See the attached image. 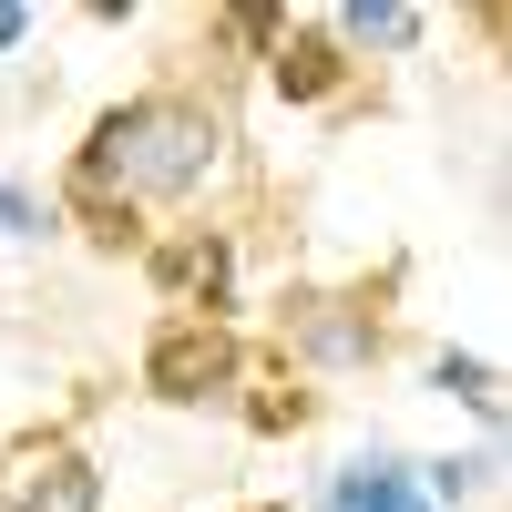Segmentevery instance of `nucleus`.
Returning a JSON list of instances; mask_svg holds the SVG:
<instances>
[{
    "mask_svg": "<svg viewBox=\"0 0 512 512\" xmlns=\"http://www.w3.org/2000/svg\"><path fill=\"white\" fill-rule=\"evenodd\" d=\"M205 164H216V123H205L195 103H123L103 113L93 154H82V185H134V195H185L205 185Z\"/></svg>",
    "mask_w": 512,
    "mask_h": 512,
    "instance_id": "f257e3e1",
    "label": "nucleus"
},
{
    "mask_svg": "<svg viewBox=\"0 0 512 512\" xmlns=\"http://www.w3.org/2000/svg\"><path fill=\"white\" fill-rule=\"evenodd\" d=\"M328 512H431L400 472H338V492H328Z\"/></svg>",
    "mask_w": 512,
    "mask_h": 512,
    "instance_id": "20e7f679",
    "label": "nucleus"
},
{
    "mask_svg": "<svg viewBox=\"0 0 512 512\" xmlns=\"http://www.w3.org/2000/svg\"><path fill=\"white\" fill-rule=\"evenodd\" d=\"M256 512H277V502H256Z\"/></svg>",
    "mask_w": 512,
    "mask_h": 512,
    "instance_id": "ddd939ff",
    "label": "nucleus"
},
{
    "mask_svg": "<svg viewBox=\"0 0 512 512\" xmlns=\"http://www.w3.org/2000/svg\"><path fill=\"white\" fill-rule=\"evenodd\" d=\"M93 502H103V482H93V461H82V451H52V461L21 482V512H93Z\"/></svg>",
    "mask_w": 512,
    "mask_h": 512,
    "instance_id": "7ed1b4c3",
    "label": "nucleus"
},
{
    "mask_svg": "<svg viewBox=\"0 0 512 512\" xmlns=\"http://www.w3.org/2000/svg\"><path fill=\"white\" fill-rule=\"evenodd\" d=\"M297 420H308V400H297V390H267V400H256V431H297Z\"/></svg>",
    "mask_w": 512,
    "mask_h": 512,
    "instance_id": "9d476101",
    "label": "nucleus"
},
{
    "mask_svg": "<svg viewBox=\"0 0 512 512\" xmlns=\"http://www.w3.org/2000/svg\"><path fill=\"white\" fill-rule=\"evenodd\" d=\"M297 328H308V349H328V359H359V349H369V318H328V308H308Z\"/></svg>",
    "mask_w": 512,
    "mask_h": 512,
    "instance_id": "0eeeda50",
    "label": "nucleus"
},
{
    "mask_svg": "<svg viewBox=\"0 0 512 512\" xmlns=\"http://www.w3.org/2000/svg\"><path fill=\"white\" fill-rule=\"evenodd\" d=\"M338 31H349V41H379V52H400V41L420 31V11H410V0H349V11H338Z\"/></svg>",
    "mask_w": 512,
    "mask_h": 512,
    "instance_id": "423d86ee",
    "label": "nucleus"
},
{
    "mask_svg": "<svg viewBox=\"0 0 512 512\" xmlns=\"http://www.w3.org/2000/svg\"><path fill=\"white\" fill-rule=\"evenodd\" d=\"M328 82H338V41H287L277 52V93L287 103H318Z\"/></svg>",
    "mask_w": 512,
    "mask_h": 512,
    "instance_id": "39448f33",
    "label": "nucleus"
},
{
    "mask_svg": "<svg viewBox=\"0 0 512 512\" xmlns=\"http://www.w3.org/2000/svg\"><path fill=\"white\" fill-rule=\"evenodd\" d=\"M21 21H31V11H11V0H0V52H11V41H21Z\"/></svg>",
    "mask_w": 512,
    "mask_h": 512,
    "instance_id": "f8f14e48",
    "label": "nucleus"
},
{
    "mask_svg": "<svg viewBox=\"0 0 512 512\" xmlns=\"http://www.w3.org/2000/svg\"><path fill=\"white\" fill-rule=\"evenodd\" d=\"M164 277H185V287H205V297H216V287H226V246L205 236V246H185V256H164Z\"/></svg>",
    "mask_w": 512,
    "mask_h": 512,
    "instance_id": "6e6552de",
    "label": "nucleus"
},
{
    "mask_svg": "<svg viewBox=\"0 0 512 512\" xmlns=\"http://www.w3.org/2000/svg\"><path fill=\"white\" fill-rule=\"evenodd\" d=\"M0 236H41V205L31 195H0Z\"/></svg>",
    "mask_w": 512,
    "mask_h": 512,
    "instance_id": "9b49d317",
    "label": "nucleus"
},
{
    "mask_svg": "<svg viewBox=\"0 0 512 512\" xmlns=\"http://www.w3.org/2000/svg\"><path fill=\"white\" fill-rule=\"evenodd\" d=\"M441 390H461L472 410H502V379H492L482 359H441Z\"/></svg>",
    "mask_w": 512,
    "mask_h": 512,
    "instance_id": "1a4fd4ad",
    "label": "nucleus"
},
{
    "mask_svg": "<svg viewBox=\"0 0 512 512\" xmlns=\"http://www.w3.org/2000/svg\"><path fill=\"white\" fill-rule=\"evenodd\" d=\"M144 379H154L164 400H205V390H226V379H236V338H226V328H205V318H185V328H164V338H154Z\"/></svg>",
    "mask_w": 512,
    "mask_h": 512,
    "instance_id": "f03ea898",
    "label": "nucleus"
}]
</instances>
